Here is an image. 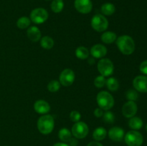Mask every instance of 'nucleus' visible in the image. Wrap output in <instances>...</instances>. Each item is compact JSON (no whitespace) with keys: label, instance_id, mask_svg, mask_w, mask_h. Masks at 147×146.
<instances>
[{"label":"nucleus","instance_id":"f3484780","mask_svg":"<svg viewBox=\"0 0 147 146\" xmlns=\"http://www.w3.org/2000/svg\"><path fill=\"white\" fill-rule=\"evenodd\" d=\"M117 39V36H116V33L113 32V31H105L104 33H103L100 37V40L105 44H110L114 42Z\"/></svg>","mask_w":147,"mask_h":146},{"label":"nucleus","instance_id":"0eeeda50","mask_svg":"<svg viewBox=\"0 0 147 146\" xmlns=\"http://www.w3.org/2000/svg\"><path fill=\"white\" fill-rule=\"evenodd\" d=\"M89 133L88 125L84 122L79 121L75 123L71 128V133L77 139L85 138Z\"/></svg>","mask_w":147,"mask_h":146},{"label":"nucleus","instance_id":"9d476101","mask_svg":"<svg viewBox=\"0 0 147 146\" xmlns=\"http://www.w3.org/2000/svg\"><path fill=\"white\" fill-rule=\"evenodd\" d=\"M138 110V107L134 101H128L124 103L122 107L123 115L126 118H131L134 117Z\"/></svg>","mask_w":147,"mask_h":146},{"label":"nucleus","instance_id":"a211bd4d","mask_svg":"<svg viewBox=\"0 0 147 146\" xmlns=\"http://www.w3.org/2000/svg\"><path fill=\"white\" fill-rule=\"evenodd\" d=\"M107 136V130L103 127H98L95 129L93 133V137L96 141H101Z\"/></svg>","mask_w":147,"mask_h":146},{"label":"nucleus","instance_id":"e433bc0d","mask_svg":"<svg viewBox=\"0 0 147 146\" xmlns=\"http://www.w3.org/2000/svg\"><path fill=\"white\" fill-rule=\"evenodd\" d=\"M146 132H147V124H146Z\"/></svg>","mask_w":147,"mask_h":146},{"label":"nucleus","instance_id":"c9c22d12","mask_svg":"<svg viewBox=\"0 0 147 146\" xmlns=\"http://www.w3.org/2000/svg\"><path fill=\"white\" fill-rule=\"evenodd\" d=\"M53 146H69V145L65 143H57L53 145Z\"/></svg>","mask_w":147,"mask_h":146},{"label":"nucleus","instance_id":"2f4dec72","mask_svg":"<svg viewBox=\"0 0 147 146\" xmlns=\"http://www.w3.org/2000/svg\"><path fill=\"white\" fill-rule=\"evenodd\" d=\"M139 70H140L141 72L144 74L145 75H147V60L141 63L140 66H139Z\"/></svg>","mask_w":147,"mask_h":146},{"label":"nucleus","instance_id":"6e6552de","mask_svg":"<svg viewBox=\"0 0 147 146\" xmlns=\"http://www.w3.org/2000/svg\"><path fill=\"white\" fill-rule=\"evenodd\" d=\"M48 12L43 8H36L30 13V20L34 24H41L48 19Z\"/></svg>","mask_w":147,"mask_h":146},{"label":"nucleus","instance_id":"c85d7f7f","mask_svg":"<svg viewBox=\"0 0 147 146\" xmlns=\"http://www.w3.org/2000/svg\"><path fill=\"white\" fill-rule=\"evenodd\" d=\"M103 121L109 124H112L115 122V115L111 111L106 110V113H103Z\"/></svg>","mask_w":147,"mask_h":146},{"label":"nucleus","instance_id":"473e14b6","mask_svg":"<svg viewBox=\"0 0 147 146\" xmlns=\"http://www.w3.org/2000/svg\"><path fill=\"white\" fill-rule=\"evenodd\" d=\"M94 115L95 117H98V118H100V117H101L103 115V110H102L101 108H100V107H98V108L95 109L94 110Z\"/></svg>","mask_w":147,"mask_h":146},{"label":"nucleus","instance_id":"72a5a7b5","mask_svg":"<svg viewBox=\"0 0 147 146\" xmlns=\"http://www.w3.org/2000/svg\"><path fill=\"white\" fill-rule=\"evenodd\" d=\"M78 143V142L77 138H76V137H73H73H71V139H70L68 142V145L69 146H77Z\"/></svg>","mask_w":147,"mask_h":146},{"label":"nucleus","instance_id":"a878e982","mask_svg":"<svg viewBox=\"0 0 147 146\" xmlns=\"http://www.w3.org/2000/svg\"><path fill=\"white\" fill-rule=\"evenodd\" d=\"M64 2L63 0H53L51 3V9L55 13H60L63 11Z\"/></svg>","mask_w":147,"mask_h":146},{"label":"nucleus","instance_id":"9b49d317","mask_svg":"<svg viewBox=\"0 0 147 146\" xmlns=\"http://www.w3.org/2000/svg\"><path fill=\"white\" fill-rule=\"evenodd\" d=\"M74 5L78 12L85 14L90 13L93 8L91 0H76Z\"/></svg>","mask_w":147,"mask_h":146},{"label":"nucleus","instance_id":"393cba45","mask_svg":"<svg viewBox=\"0 0 147 146\" xmlns=\"http://www.w3.org/2000/svg\"><path fill=\"white\" fill-rule=\"evenodd\" d=\"M31 24V20L27 17H22L17 20V26L19 29H24L30 27Z\"/></svg>","mask_w":147,"mask_h":146},{"label":"nucleus","instance_id":"f8f14e48","mask_svg":"<svg viewBox=\"0 0 147 146\" xmlns=\"http://www.w3.org/2000/svg\"><path fill=\"white\" fill-rule=\"evenodd\" d=\"M133 85L135 90L140 92H147V76L139 75L134 79Z\"/></svg>","mask_w":147,"mask_h":146},{"label":"nucleus","instance_id":"5701e85b","mask_svg":"<svg viewBox=\"0 0 147 146\" xmlns=\"http://www.w3.org/2000/svg\"><path fill=\"white\" fill-rule=\"evenodd\" d=\"M90 52L88 49L83 46L78 47L76 50V56L80 60H86L89 57Z\"/></svg>","mask_w":147,"mask_h":146},{"label":"nucleus","instance_id":"f257e3e1","mask_svg":"<svg viewBox=\"0 0 147 146\" xmlns=\"http://www.w3.org/2000/svg\"><path fill=\"white\" fill-rule=\"evenodd\" d=\"M116 45L119 51L125 55H130L135 50V42L131 37L122 35L116 39Z\"/></svg>","mask_w":147,"mask_h":146},{"label":"nucleus","instance_id":"412c9836","mask_svg":"<svg viewBox=\"0 0 147 146\" xmlns=\"http://www.w3.org/2000/svg\"><path fill=\"white\" fill-rule=\"evenodd\" d=\"M40 45L43 49L50 50L54 46V40L49 36H45L40 39Z\"/></svg>","mask_w":147,"mask_h":146},{"label":"nucleus","instance_id":"7c9ffc66","mask_svg":"<svg viewBox=\"0 0 147 146\" xmlns=\"http://www.w3.org/2000/svg\"><path fill=\"white\" fill-rule=\"evenodd\" d=\"M80 118H81V115H80V113L78 111L73 110V111L70 113V119L72 122L77 123V122L80 121Z\"/></svg>","mask_w":147,"mask_h":146},{"label":"nucleus","instance_id":"bb28decb","mask_svg":"<svg viewBox=\"0 0 147 146\" xmlns=\"http://www.w3.org/2000/svg\"><path fill=\"white\" fill-rule=\"evenodd\" d=\"M60 88V82L57 80H52L47 84V90L50 92H56L58 91Z\"/></svg>","mask_w":147,"mask_h":146},{"label":"nucleus","instance_id":"2eb2a0df","mask_svg":"<svg viewBox=\"0 0 147 146\" xmlns=\"http://www.w3.org/2000/svg\"><path fill=\"white\" fill-rule=\"evenodd\" d=\"M34 109L38 114L46 115L50 111V105L45 100H39L34 102Z\"/></svg>","mask_w":147,"mask_h":146},{"label":"nucleus","instance_id":"aec40b11","mask_svg":"<svg viewBox=\"0 0 147 146\" xmlns=\"http://www.w3.org/2000/svg\"><path fill=\"white\" fill-rule=\"evenodd\" d=\"M58 137L62 142L68 143L72 137V133L67 128H62L58 132Z\"/></svg>","mask_w":147,"mask_h":146},{"label":"nucleus","instance_id":"20e7f679","mask_svg":"<svg viewBox=\"0 0 147 146\" xmlns=\"http://www.w3.org/2000/svg\"><path fill=\"white\" fill-rule=\"evenodd\" d=\"M97 68L100 75L103 77H109L113 74L114 71V66L110 59L101 58L97 64Z\"/></svg>","mask_w":147,"mask_h":146},{"label":"nucleus","instance_id":"c756f323","mask_svg":"<svg viewBox=\"0 0 147 146\" xmlns=\"http://www.w3.org/2000/svg\"><path fill=\"white\" fill-rule=\"evenodd\" d=\"M106 78L102 75H99L96 77L94 80V85L97 88H102L106 84Z\"/></svg>","mask_w":147,"mask_h":146},{"label":"nucleus","instance_id":"b1692460","mask_svg":"<svg viewBox=\"0 0 147 146\" xmlns=\"http://www.w3.org/2000/svg\"><path fill=\"white\" fill-rule=\"evenodd\" d=\"M106 84L107 88L112 92L117 91L118 89L119 88V82L117 79L115 77H110L106 80Z\"/></svg>","mask_w":147,"mask_h":146},{"label":"nucleus","instance_id":"4468645a","mask_svg":"<svg viewBox=\"0 0 147 146\" xmlns=\"http://www.w3.org/2000/svg\"><path fill=\"white\" fill-rule=\"evenodd\" d=\"M90 52L92 57L94 58L101 59L107 54V48L103 44H97L91 47Z\"/></svg>","mask_w":147,"mask_h":146},{"label":"nucleus","instance_id":"f704fd0d","mask_svg":"<svg viewBox=\"0 0 147 146\" xmlns=\"http://www.w3.org/2000/svg\"><path fill=\"white\" fill-rule=\"evenodd\" d=\"M87 146H103L101 143H100L98 141H93L89 143L87 145Z\"/></svg>","mask_w":147,"mask_h":146},{"label":"nucleus","instance_id":"1a4fd4ad","mask_svg":"<svg viewBox=\"0 0 147 146\" xmlns=\"http://www.w3.org/2000/svg\"><path fill=\"white\" fill-rule=\"evenodd\" d=\"M76 75L75 72L70 69H65L63 70L59 77V82L60 84L64 87H69L72 85L75 81Z\"/></svg>","mask_w":147,"mask_h":146},{"label":"nucleus","instance_id":"dca6fc26","mask_svg":"<svg viewBox=\"0 0 147 146\" xmlns=\"http://www.w3.org/2000/svg\"><path fill=\"white\" fill-rule=\"evenodd\" d=\"M27 35L32 42H37L41 39V31L36 26H32L27 28Z\"/></svg>","mask_w":147,"mask_h":146},{"label":"nucleus","instance_id":"4be33fe9","mask_svg":"<svg viewBox=\"0 0 147 146\" xmlns=\"http://www.w3.org/2000/svg\"><path fill=\"white\" fill-rule=\"evenodd\" d=\"M102 14L106 16H111L116 11V7L111 3H105L100 8Z\"/></svg>","mask_w":147,"mask_h":146},{"label":"nucleus","instance_id":"cd10ccee","mask_svg":"<svg viewBox=\"0 0 147 146\" xmlns=\"http://www.w3.org/2000/svg\"><path fill=\"white\" fill-rule=\"evenodd\" d=\"M126 98L129 101H136L139 98V94L136 90H129L126 92Z\"/></svg>","mask_w":147,"mask_h":146},{"label":"nucleus","instance_id":"f03ea898","mask_svg":"<svg viewBox=\"0 0 147 146\" xmlns=\"http://www.w3.org/2000/svg\"><path fill=\"white\" fill-rule=\"evenodd\" d=\"M37 127L39 132L43 135H48L53 132L55 127V120L50 115H43L37 120Z\"/></svg>","mask_w":147,"mask_h":146},{"label":"nucleus","instance_id":"ddd939ff","mask_svg":"<svg viewBox=\"0 0 147 146\" xmlns=\"http://www.w3.org/2000/svg\"><path fill=\"white\" fill-rule=\"evenodd\" d=\"M109 138L114 142H121L124 138V130L120 127H113L109 130Z\"/></svg>","mask_w":147,"mask_h":146},{"label":"nucleus","instance_id":"7ed1b4c3","mask_svg":"<svg viewBox=\"0 0 147 146\" xmlns=\"http://www.w3.org/2000/svg\"><path fill=\"white\" fill-rule=\"evenodd\" d=\"M98 105L103 110H110L114 105V98L111 94L107 91L98 92L96 97Z\"/></svg>","mask_w":147,"mask_h":146},{"label":"nucleus","instance_id":"6ab92c4d","mask_svg":"<svg viewBox=\"0 0 147 146\" xmlns=\"http://www.w3.org/2000/svg\"><path fill=\"white\" fill-rule=\"evenodd\" d=\"M143 121L139 117H131L129 121V126L133 130H140L143 127Z\"/></svg>","mask_w":147,"mask_h":146},{"label":"nucleus","instance_id":"39448f33","mask_svg":"<svg viewBox=\"0 0 147 146\" xmlns=\"http://www.w3.org/2000/svg\"><path fill=\"white\" fill-rule=\"evenodd\" d=\"M90 24L93 29L98 32H102L106 31L109 27V21L106 17L98 14L93 16Z\"/></svg>","mask_w":147,"mask_h":146},{"label":"nucleus","instance_id":"423d86ee","mask_svg":"<svg viewBox=\"0 0 147 146\" xmlns=\"http://www.w3.org/2000/svg\"><path fill=\"white\" fill-rule=\"evenodd\" d=\"M125 143L128 146H141L143 144V135L136 130L129 131L124 135Z\"/></svg>","mask_w":147,"mask_h":146}]
</instances>
